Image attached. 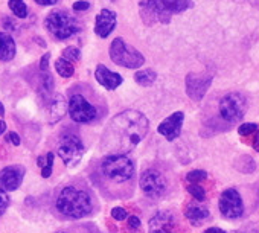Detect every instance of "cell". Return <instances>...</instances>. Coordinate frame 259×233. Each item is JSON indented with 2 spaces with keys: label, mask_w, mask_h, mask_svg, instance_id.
I'll use <instances>...</instances> for the list:
<instances>
[{
  "label": "cell",
  "mask_w": 259,
  "mask_h": 233,
  "mask_svg": "<svg viewBox=\"0 0 259 233\" xmlns=\"http://www.w3.org/2000/svg\"><path fill=\"white\" fill-rule=\"evenodd\" d=\"M63 58L67 60V61H79L81 60V51L75 46H70V48H66L63 51Z\"/></svg>",
  "instance_id": "obj_27"
},
{
  "label": "cell",
  "mask_w": 259,
  "mask_h": 233,
  "mask_svg": "<svg viewBox=\"0 0 259 233\" xmlns=\"http://www.w3.org/2000/svg\"><path fill=\"white\" fill-rule=\"evenodd\" d=\"M26 169L22 165H11L0 171V189L5 192H13L20 188Z\"/></svg>",
  "instance_id": "obj_12"
},
{
  "label": "cell",
  "mask_w": 259,
  "mask_h": 233,
  "mask_svg": "<svg viewBox=\"0 0 259 233\" xmlns=\"http://www.w3.org/2000/svg\"><path fill=\"white\" fill-rule=\"evenodd\" d=\"M128 228H132V230L141 228V219H139V216H136V215H130L128 216Z\"/></svg>",
  "instance_id": "obj_32"
},
{
  "label": "cell",
  "mask_w": 259,
  "mask_h": 233,
  "mask_svg": "<svg viewBox=\"0 0 259 233\" xmlns=\"http://www.w3.org/2000/svg\"><path fill=\"white\" fill-rule=\"evenodd\" d=\"M212 84L210 75H197L189 73L186 76V93L194 101H201Z\"/></svg>",
  "instance_id": "obj_13"
},
{
  "label": "cell",
  "mask_w": 259,
  "mask_h": 233,
  "mask_svg": "<svg viewBox=\"0 0 259 233\" xmlns=\"http://www.w3.org/2000/svg\"><path fill=\"white\" fill-rule=\"evenodd\" d=\"M220 212L227 219H236L244 215V201L239 192L233 188H229L221 192L218 200Z\"/></svg>",
  "instance_id": "obj_11"
},
{
  "label": "cell",
  "mask_w": 259,
  "mask_h": 233,
  "mask_svg": "<svg viewBox=\"0 0 259 233\" xmlns=\"http://www.w3.org/2000/svg\"><path fill=\"white\" fill-rule=\"evenodd\" d=\"M207 178V172L203 169H194L186 174V181L191 184H198L200 181H204Z\"/></svg>",
  "instance_id": "obj_25"
},
{
  "label": "cell",
  "mask_w": 259,
  "mask_h": 233,
  "mask_svg": "<svg viewBox=\"0 0 259 233\" xmlns=\"http://www.w3.org/2000/svg\"><path fill=\"white\" fill-rule=\"evenodd\" d=\"M108 54H110V58L113 63H116L120 67H126V69H139L145 63L144 55L139 51H136L135 48L126 44L122 38L113 40V43L110 44Z\"/></svg>",
  "instance_id": "obj_6"
},
{
  "label": "cell",
  "mask_w": 259,
  "mask_h": 233,
  "mask_svg": "<svg viewBox=\"0 0 259 233\" xmlns=\"http://www.w3.org/2000/svg\"><path fill=\"white\" fill-rule=\"evenodd\" d=\"M185 216L188 218V221L192 225H201L203 222H206L210 218V212L206 204H203L200 201H194L186 206Z\"/></svg>",
  "instance_id": "obj_17"
},
{
  "label": "cell",
  "mask_w": 259,
  "mask_h": 233,
  "mask_svg": "<svg viewBox=\"0 0 259 233\" xmlns=\"http://www.w3.org/2000/svg\"><path fill=\"white\" fill-rule=\"evenodd\" d=\"M114 28H116V13L107 8L101 10V13L96 17L95 34L101 38H107Z\"/></svg>",
  "instance_id": "obj_15"
},
{
  "label": "cell",
  "mask_w": 259,
  "mask_h": 233,
  "mask_svg": "<svg viewBox=\"0 0 259 233\" xmlns=\"http://www.w3.org/2000/svg\"><path fill=\"white\" fill-rule=\"evenodd\" d=\"M84 151H85V147H84L82 141L76 134L66 133V134H63L60 137L57 153L63 159L66 166L75 168L81 162V159L84 156Z\"/></svg>",
  "instance_id": "obj_9"
},
{
  "label": "cell",
  "mask_w": 259,
  "mask_h": 233,
  "mask_svg": "<svg viewBox=\"0 0 259 233\" xmlns=\"http://www.w3.org/2000/svg\"><path fill=\"white\" fill-rule=\"evenodd\" d=\"M257 130H259V128H257V125H256V124L245 122V124L239 125V128H238V133H239V136H250V134H254Z\"/></svg>",
  "instance_id": "obj_29"
},
{
  "label": "cell",
  "mask_w": 259,
  "mask_h": 233,
  "mask_svg": "<svg viewBox=\"0 0 259 233\" xmlns=\"http://www.w3.org/2000/svg\"><path fill=\"white\" fill-rule=\"evenodd\" d=\"M111 216L116 221H123V219L128 218V213H126V210L123 207H113L111 209Z\"/></svg>",
  "instance_id": "obj_31"
},
{
  "label": "cell",
  "mask_w": 259,
  "mask_h": 233,
  "mask_svg": "<svg viewBox=\"0 0 259 233\" xmlns=\"http://www.w3.org/2000/svg\"><path fill=\"white\" fill-rule=\"evenodd\" d=\"M95 78H96V81H98L102 87H105L107 90H114V88H117V87L123 82V78H122L119 73L108 70L104 64H99V66L96 67Z\"/></svg>",
  "instance_id": "obj_18"
},
{
  "label": "cell",
  "mask_w": 259,
  "mask_h": 233,
  "mask_svg": "<svg viewBox=\"0 0 259 233\" xmlns=\"http://www.w3.org/2000/svg\"><path fill=\"white\" fill-rule=\"evenodd\" d=\"M253 148H254V151H257L259 153V130L254 133V139H253Z\"/></svg>",
  "instance_id": "obj_37"
},
{
  "label": "cell",
  "mask_w": 259,
  "mask_h": 233,
  "mask_svg": "<svg viewBox=\"0 0 259 233\" xmlns=\"http://www.w3.org/2000/svg\"><path fill=\"white\" fill-rule=\"evenodd\" d=\"M188 192H189L197 201H200V203H203V201L206 200V191H204V188H201L200 184H189V186H188Z\"/></svg>",
  "instance_id": "obj_26"
},
{
  "label": "cell",
  "mask_w": 259,
  "mask_h": 233,
  "mask_svg": "<svg viewBox=\"0 0 259 233\" xmlns=\"http://www.w3.org/2000/svg\"><path fill=\"white\" fill-rule=\"evenodd\" d=\"M176 225V215L168 210L157 212L148 224L150 233H168Z\"/></svg>",
  "instance_id": "obj_16"
},
{
  "label": "cell",
  "mask_w": 259,
  "mask_h": 233,
  "mask_svg": "<svg viewBox=\"0 0 259 233\" xmlns=\"http://www.w3.org/2000/svg\"><path fill=\"white\" fill-rule=\"evenodd\" d=\"M8 5L10 10L14 13V16H17L19 19H25L28 16V7L25 5L23 0H10Z\"/></svg>",
  "instance_id": "obj_24"
},
{
  "label": "cell",
  "mask_w": 259,
  "mask_h": 233,
  "mask_svg": "<svg viewBox=\"0 0 259 233\" xmlns=\"http://www.w3.org/2000/svg\"><path fill=\"white\" fill-rule=\"evenodd\" d=\"M204 233H226V231L223 228H220V227H209V228L204 230Z\"/></svg>",
  "instance_id": "obj_38"
},
{
  "label": "cell",
  "mask_w": 259,
  "mask_h": 233,
  "mask_svg": "<svg viewBox=\"0 0 259 233\" xmlns=\"http://www.w3.org/2000/svg\"><path fill=\"white\" fill-rule=\"evenodd\" d=\"M52 207L60 218L82 219L98 210V201L84 180H72L54 191Z\"/></svg>",
  "instance_id": "obj_3"
},
{
  "label": "cell",
  "mask_w": 259,
  "mask_h": 233,
  "mask_svg": "<svg viewBox=\"0 0 259 233\" xmlns=\"http://www.w3.org/2000/svg\"><path fill=\"white\" fill-rule=\"evenodd\" d=\"M4 114H5V107H4V104H2V102H0V116H2V118H4Z\"/></svg>",
  "instance_id": "obj_41"
},
{
  "label": "cell",
  "mask_w": 259,
  "mask_h": 233,
  "mask_svg": "<svg viewBox=\"0 0 259 233\" xmlns=\"http://www.w3.org/2000/svg\"><path fill=\"white\" fill-rule=\"evenodd\" d=\"M89 8H90V4L85 2V0H79V2L73 4V10L75 11H87Z\"/></svg>",
  "instance_id": "obj_33"
},
{
  "label": "cell",
  "mask_w": 259,
  "mask_h": 233,
  "mask_svg": "<svg viewBox=\"0 0 259 233\" xmlns=\"http://www.w3.org/2000/svg\"><path fill=\"white\" fill-rule=\"evenodd\" d=\"M5 131H7V124H5L4 119H0V136H2Z\"/></svg>",
  "instance_id": "obj_39"
},
{
  "label": "cell",
  "mask_w": 259,
  "mask_h": 233,
  "mask_svg": "<svg viewBox=\"0 0 259 233\" xmlns=\"http://www.w3.org/2000/svg\"><path fill=\"white\" fill-rule=\"evenodd\" d=\"M52 166H54V154L48 153L46 154V165L41 168V177L43 178H49L52 175Z\"/></svg>",
  "instance_id": "obj_28"
},
{
  "label": "cell",
  "mask_w": 259,
  "mask_h": 233,
  "mask_svg": "<svg viewBox=\"0 0 259 233\" xmlns=\"http://www.w3.org/2000/svg\"><path fill=\"white\" fill-rule=\"evenodd\" d=\"M245 111H247V99L241 93H227L220 99L218 104L220 118L230 125L242 119Z\"/></svg>",
  "instance_id": "obj_7"
},
{
  "label": "cell",
  "mask_w": 259,
  "mask_h": 233,
  "mask_svg": "<svg viewBox=\"0 0 259 233\" xmlns=\"http://www.w3.org/2000/svg\"><path fill=\"white\" fill-rule=\"evenodd\" d=\"M55 70H57L58 75L63 76V78H70V76H73V73H75L73 64H72L70 61L64 60V58H60V60L55 61Z\"/></svg>",
  "instance_id": "obj_23"
},
{
  "label": "cell",
  "mask_w": 259,
  "mask_h": 233,
  "mask_svg": "<svg viewBox=\"0 0 259 233\" xmlns=\"http://www.w3.org/2000/svg\"><path fill=\"white\" fill-rule=\"evenodd\" d=\"M45 26L57 40H67L81 31L78 20L63 10L52 11L45 20Z\"/></svg>",
  "instance_id": "obj_4"
},
{
  "label": "cell",
  "mask_w": 259,
  "mask_h": 233,
  "mask_svg": "<svg viewBox=\"0 0 259 233\" xmlns=\"http://www.w3.org/2000/svg\"><path fill=\"white\" fill-rule=\"evenodd\" d=\"M55 233H67V231H64V230H58V231H55Z\"/></svg>",
  "instance_id": "obj_43"
},
{
  "label": "cell",
  "mask_w": 259,
  "mask_h": 233,
  "mask_svg": "<svg viewBox=\"0 0 259 233\" xmlns=\"http://www.w3.org/2000/svg\"><path fill=\"white\" fill-rule=\"evenodd\" d=\"M192 5V0H147L148 11L163 23H168L172 14H180Z\"/></svg>",
  "instance_id": "obj_10"
},
{
  "label": "cell",
  "mask_w": 259,
  "mask_h": 233,
  "mask_svg": "<svg viewBox=\"0 0 259 233\" xmlns=\"http://www.w3.org/2000/svg\"><path fill=\"white\" fill-rule=\"evenodd\" d=\"M7 141L8 142H11L13 145H16V147H19L20 145V137H19V134L16 133V131H10V134H8V137H7Z\"/></svg>",
  "instance_id": "obj_35"
},
{
  "label": "cell",
  "mask_w": 259,
  "mask_h": 233,
  "mask_svg": "<svg viewBox=\"0 0 259 233\" xmlns=\"http://www.w3.org/2000/svg\"><path fill=\"white\" fill-rule=\"evenodd\" d=\"M89 177L105 200H126L136 189V163L126 154H105L92 163Z\"/></svg>",
  "instance_id": "obj_1"
},
{
  "label": "cell",
  "mask_w": 259,
  "mask_h": 233,
  "mask_svg": "<svg viewBox=\"0 0 259 233\" xmlns=\"http://www.w3.org/2000/svg\"><path fill=\"white\" fill-rule=\"evenodd\" d=\"M70 119L76 124H93L99 118V108L84 93H73L67 102Z\"/></svg>",
  "instance_id": "obj_5"
},
{
  "label": "cell",
  "mask_w": 259,
  "mask_h": 233,
  "mask_svg": "<svg viewBox=\"0 0 259 233\" xmlns=\"http://www.w3.org/2000/svg\"><path fill=\"white\" fill-rule=\"evenodd\" d=\"M147 116L136 110H126L108 122L102 139L101 148L104 154H128L132 153L148 134Z\"/></svg>",
  "instance_id": "obj_2"
},
{
  "label": "cell",
  "mask_w": 259,
  "mask_h": 233,
  "mask_svg": "<svg viewBox=\"0 0 259 233\" xmlns=\"http://www.w3.org/2000/svg\"><path fill=\"white\" fill-rule=\"evenodd\" d=\"M49 58H51V54H45L43 55L41 63H40V70L41 72H48L49 70Z\"/></svg>",
  "instance_id": "obj_34"
},
{
  "label": "cell",
  "mask_w": 259,
  "mask_h": 233,
  "mask_svg": "<svg viewBox=\"0 0 259 233\" xmlns=\"http://www.w3.org/2000/svg\"><path fill=\"white\" fill-rule=\"evenodd\" d=\"M16 57V41L7 34L0 32V61H11Z\"/></svg>",
  "instance_id": "obj_20"
},
{
  "label": "cell",
  "mask_w": 259,
  "mask_h": 233,
  "mask_svg": "<svg viewBox=\"0 0 259 233\" xmlns=\"http://www.w3.org/2000/svg\"><path fill=\"white\" fill-rule=\"evenodd\" d=\"M54 78L49 72H41L40 75V84H38V88H40V93L43 96H49L52 95L54 91Z\"/></svg>",
  "instance_id": "obj_22"
},
{
  "label": "cell",
  "mask_w": 259,
  "mask_h": 233,
  "mask_svg": "<svg viewBox=\"0 0 259 233\" xmlns=\"http://www.w3.org/2000/svg\"><path fill=\"white\" fill-rule=\"evenodd\" d=\"M139 184L142 192L153 200H159L168 192V178L157 168H148L141 174Z\"/></svg>",
  "instance_id": "obj_8"
},
{
  "label": "cell",
  "mask_w": 259,
  "mask_h": 233,
  "mask_svg": "<svg viewBox=\"0 0 259 233\" xmlns=\"http://www.w3.org/2000/svg\"><path fill=\"white\" fill-rule=\"evenodd\" d=\"M37 165H38L40 168H43V166L46 165V157H38V159H37Z\"/></svg>",
  "instance_id": "obj_40"
},
{
  "label": "cell",
  "mask_w": 259,
  "mask_h": 233,
  "mask_svg": "<svg viewBox=\"0 0 259 233\" xmlns=\"http://www.w3.org/2000/svg\"><path fill=\"white\" fill-rule=\"evenodd\" d=\"M183 121H185V114L183 111H176L157 127L159 134H162L166 141L172 142L174 139H177L182 133V127H183Z\"/></svg>",
  "instance_id": "obj_14"
},
{
  "label": "cell",
  "mask_w": 259,
  "mask_h": 233,
  "mask_svg": "<svg viewBox=\"0 0 259 233\" xmlns=\"http://www.w3.org/2000/svg\"><path fill=\"white\" fill-rule=\"evenodd\" d=\"M34 2L41 5V7H51V5H55L58 0H34Z\"/></svg>",
  "instance_id": "obj_36"
},
{
  "label": "cell",
  "mask_w": 259,
  "mask_h": 233,
  "mask_svg": "<svg viewBox=\"0 0 259 233\" xmlns=\"http://www.w3.org/2000/svg\"><path fill=\"white\" fill-rule=\"evenodd\" d=\"M157 78V73L153 70V69H147V70H139L135 73V81L139 84V85H144V87H148V85H153L154 81Z\"/></svg>",
  "instance_id": "obj_21"
},
{
  "label": "cell",
  "mask_w": 259,
  "mask_h": 233,
  "mask_svg": "<svg viewBox=\"0 0 259 233\" xmlns=\"http://www.w3.org/2000/svg\"><path fill=\"white\" fill-rule=\"evenodd\" d=\"M67 101L64 98V95H54L52 101H51V107H49V121L51 122H58L61 118H64V114L67 113Z\"/></svg>",
  "instance_id": "obj_19"
},
{
  "label": "cell",
  "mask_w": 259,
  "mask_h": 233,
  "mask_svg": "<svg viewBox=\"0 0 259 233\" xmlns=\"http://www.w3.org/2000/svg\"><path fill=\"white\" fill-rule=\"evenodd\" d=\"M8 206H10V197H8V194L5 191L0 189V216H4Z\"/></svg>",
  "instance_id": "obj_30"
},
{
  "label": "cell",
  "mask_w": 259,
  "mask_h": 233,
  "mask_svg": "<svg viewBox=\"0 0 259 233\" xmlns=\"http://www.w3.org/2000/svg\"><path fill=\"white\" fill-rule=\"evenodd\" d=\"M248 2L253 5V7H256V8H259V0H248Z\"/></svg>",
  "instance_id": "obj_42"
}]
</instances>
